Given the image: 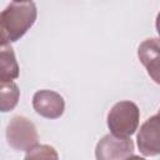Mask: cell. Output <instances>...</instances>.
<instances>
[{"label": "cell", "instance_id": "obj_8", "mask_svg": "<svg viewBox=\"0 0 160 160\" xmlns=\"http://www.w3.org/2000/svg\"><path fill=\"white\" fill-rule=\"evenodd\" d=\"M19 76V65L12 48L9 44H1L0 48V81L11 82Z\"/></svg>", "mask_w": 160, "mask_h": 160}, {"label": "cell", "instance_id": "obj_4", "mask_svg": "<svg viewBox=\"0 0 160 160\" xmlns=\"http://www.w3.org/2000/svg\"><path fill=\"white\" fill-rule=\"evenodd\" d=\"M134 142L129 138H120L112 134L102 136L95 148L96 160H128L132 156Z\"/></svg>", "mask_w": 160, "mask_h": 160}, {"label": "cell", "instance_id": "obj_1", "mask_svg": "<svg viewBox=\"0 0 160 160\" xmlns=\"http://www.w3.org/2000/svg\"><path fill=\"white\" fill-rule=\"evenodd\" d=\"M38 10L32 1H11L0 14L1 44L18 41L34 25Z\"/></svg>", "mask_w": 160, "mask_h": 160}, {"label": "cell", "instance_id": "obj_6", "mask_svg": "<svg viewBox=\"0 0 160 160\" xmlns=\"http://www.w3.org/2000/svg\"><path fill=\"white\" fill-rule=\"evenodd\" d=\"M32 108L39 115L46 119H58L64 114L65 101L56 91L39 90L32 96Z\"/></svg>", "mask_w": 160, "mask_h": 160}, {"label": "cell", "instance_id": "obj_2", "mask_svg": "<svg viewBox=\"0 0 160 160\" xmlns=\"http://www.w3.org/2000/svg\"><path fill=\"white\" fill-rule=\"evenodd\" d=\"M140 110L132 101L124 100L116 102L108 114V126L112 135L120 138L131 136L138 126Z\"/></svg>", "mask_w": 160, "mask_h": 160}, {"label": "cell", "instance_id": "obj_3", "mask_svg": "<svg viewBox=\"0 0 160 160\" xmlns=\"http://www.w3.org/2000/svg\"><path fill=\"white\" fill-rule=\"evenodd\" d=\"M8 144L18 151H30L38 144L39 135L35 124L25 116H14L6 128Z\"/></svg>", "mask_w": 160, "mask_h": 160}, {"label": "cell", "instance_id": "obj_11", "mask_svg": "<svg viewBox=\"0 0 160 160\" xmlns=\"http://www.w3.org/2000/svg\"><path fill=\"white\" fill-rule=\"evenodd\" d=\"M155 25H156L158 34H159V36H160V12H159V14H158V16H156V22H155Z\"/></svg>", "mask_w": 160, "mask_h": 160}, {"label": "cell", "instance_id": "obj_7", "mask_svg": "<svg viewBox=\"0 0 160 160\" xmlns=\"http://www.w3.org/2000/svg\"><path fill=\"white\" fill-rule=\"evenodd\" d=\"M138 58L150 78L160 85V40L155 38L144 40L138 49Z\"/></svg>", "mask_w": 160, "mask_h": 160}, {"label": "cell", "instance_id": "obj_5", "mask_svg": "<svg viewBox=\"0 0 160 160\" xmlns=\"http://www.w3.org/2000/svg\"><path fill=\"white\" fill-rule=\"evenodd\" d=\"M138 146L140 152L145 156L160 154V110L140 126L138 132Z\"/></svg>", "mask_w": 160, "mask_h": 160}, {"label": "cell", "instance_id": "obj_9", "mask_svg": "<svg viewBox=\"0 0 160 160\" xmlns=\"http://www.w3.org/2000/svg\"><path fill=\"white\" fill-rule=\"evenodd\" d=\"M19 96H20V90L14 81L1 84V105H0L1 111L6 112L12 110L19 101Z\"/></svg>", "mask_w": 160, "mask_h": 160}, {"label": "cell", "instance_id": "obj_12", "mask_svg": "<svg viewBox=\"0 0 160 160\" xmlns=\"http://www.w3.org/2000/svg\"><path fill=\"white\" fill-rule=\"evenodd\" d=\"M128 160H145L144 158H140V156H138V155H132V156H130Z\"/></svg>", "mask_w": 160, "mask_h": 160}, {"label": "cell", "instance_id": "obj_10", "mask_svg": "<svg viewBox=\"0 0 160 160\" xmlns=\"http://www.w3.org/2000/svg\"><path fill=\"white\" fill-rule=\"evenodd\" d=\"M24 160H59V155L52 146L41 144L28 151Z\"/></svg>", "mask_w": 160, "mask_h": 160}]
</instances>
